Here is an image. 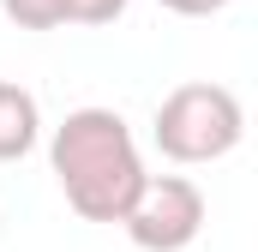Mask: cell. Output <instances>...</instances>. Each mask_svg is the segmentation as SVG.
Listing matches in <instances>:
<instances>
[{
    "label": "cell",
    "instance_id": "1",
    "mask_svg": "<svg viewBox=\"0 0 258 252\" xmlns=\"http://www.w3.org/2000/svg\"><path fill=\"white\" fill-rule=\"evenodd\" d=\"M48 168L84 222H126L150 186L138 138L114 108H72L48 138Z\"/></svg>",
    "mask_w": 258,
    "mask_h": 252
},
{
    "label": "cell",
    "instance_id": "2",
    "mask_svg": "<svg viewBox=\"0 0 258 252\" xmlns=\"http://www.w3.org/2000/svg\"><path fill=\"white\" fill-rule=\"evenodd\" d=\"M240 132H246V114H240V96L228 90V84H174L168 96H162V108H156V120H150V138H156V150L168 156V162H216V156H228L234 144H240Z\"/></svg>",
    "mask_w": 258,
    "mask_h": 252
},
{
    "label": "cell",
    "instance_id": "3",
    "mask_svg": "<svg viewBox=\"0 0 258 252\" xmlns=\"http://www.w3.org/2000/svg\"><path fill=\"white\" fill-rule=\"evenodd\" d=\"M138 252H186L204 234V192L186 174H150L132 216L120 222Z\"/></svg>",
    "mask_w": 258,
    "mask_h": 252
},
{
    "label": "cell",
    "instance_id": "4",
    "mask_svg": "<svg viewBox=\"0 0 258 252\" xmlns=\"http://www.w3.org/2000/svg\"><path fill=\"white\" fill-rule=\"evenodd\" d=\"M42 138V108L24 84L0 78V162H24Z\"/></svg>",
    "mask_w": 258,
    "mask_h": 252
},
{
    "label": "cell",
    "instance_id": "5",
    "mask_svg": "<svg viewBox=\"0 0 258 252\" xmlns=\"http://www.w3.org/2000/svg\"><path fill=\"white\" fill-rule=\"evenodd\" d=\"M0 12L18 30H60L66 24V0H0Z\"/></svg>",
    "mask_w": 258,
    "mask_h": 252
},
{
    "label": "cell",
    "instance_id": "6",
    "mask_svg": "<svg viewBox=\"0 0 258 252\" xmlns=\"http://www.w3.org/2000/svg\"><path fill=\"white\" fill-rule=\"evenodd\" d=\"M126 0H66V24H114Z\"/></svg>",
    "mask_w": 258,
    "mask_h": 252
},
{
    "label": "cell",
    "instance_id": "7",
    "mask_svg": "<svg viewBox=\"0 0 258 252\" xmlns=\"http://www.w3.org/2000/svg\"><path fill=\"white\" fill-rule=\"evenodd\" d=\"M156 6H168V12H180V18H210V12H222L228 0H156Z\"/></svg>",
    "mask_w": 258,
    "mask_h": 252
}]
</instances>
